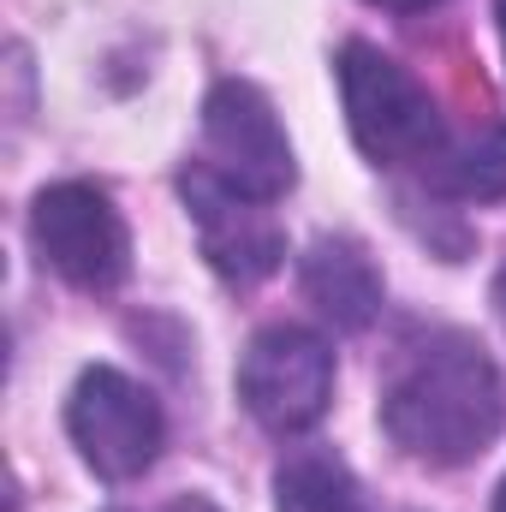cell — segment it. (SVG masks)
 Returning a JSON list of instances; mask_svg holds the SVG:
<instances>
[{
    "label": "cell",
    "mask_w": 506,
    "mask_h": 512,
    "mask_svg": "<svg viewBox=\"0 0 506 512\" xmlns=\"http://www.w3.org/2000/svg\"><path fill=\"white\" fill-rule=\"evenodd\" d=\"M501 423V376H495L489 352L459 334L417 346V358L393 376L387 399H381V429L393 435V447L423 465H441V471L483 459L495 447Z\"/></svg>",
    "instance_id": "6da1fadb"
},
{
    "label": "cell",
    "mask_w": 506,
    "mask_h": 512,
    "mask_svg": "<svg viewBox=\"0 0 506 512\" xmlns=\"http://www.w3.org/2000/svg\"><path fill=\"white\" fill-rule=\"evenodd\" d=\"M340 96H346V126L352 143L376 167H429L447 149L435 96L370 42H346L340 54Z\"/></svg>",
    "instance_id": "7a4b0ae2"
},
{
    "label": "cell",
    "mask_w": 506,
    "mask_h": 512,
    "mask_svg": "<svg viewBox=\"0 0 506 512\" xmlns=\"http://www.w3.org/2000/svg\"><path fill=\"white\" fill-rule=\"evenodd\" d=\"M239 399L268 435H304L334 399V352L298 322L262 328L239 358Z\"/></svg>",
    "instance_id": "3957f363"
},
{
    "label": "cell",
    "mask_w": 506,
    "mask_h": 512,
    "mask_svg": "<svg viewBox=\"0 0 506 512\" xmlns=\"http://www.w3.org/2000/svg\"><path fill=\"white\" fill-rule=\"evenodd\" d=\"M66 429H72V447L84 453V465L108 483L143 477L167 441V417H161L155 393L108 364L78 376L72 399H66Z\"/></svg>",
    "instance_id": "277c9868"
},
{
    "label": "cell",
    "mask_w": 506,
    "mask_h": 512,
    "mask_svg": "<svg viewBox=\"0 0 506 512\" xmlns=\"http://www.w3.org/2000/svg\"><path fill=\"white\" fill-rule=\"evenodd\" d=\"M30 239L60 280H72L84 292H114L131 268V239L120 209L108 203V191H96L84 179L48 185L30 203Z\"/></svg>",
    "instance_id": "5b68a950"
},
{
    "label": "cell",
    "mask_w": 506,
    "mask_h": 512,
    "mask_svg": "<svg viewBox=\"0 0 506 512\" xmlns=\"http://www.w3.org/2000/svg\"><path fill=\"white\" fill-rule=\"evenodd\" d=\"M203 149H209L203 167H215L233 191L262 197V203L286 197L292 179H298L292 143L274 120L268 96L245 78H221L209 90V102H203Z\"/></svg>",
    "instance_id": "8992f818"
},
{
    "label": "cell",
    "mask_w": 506,
    "mask_h": 512,
    "mask_svg": "<svg viewBox=\"0 0 506 512\" xmlns=\"http://www.w3.org/2000/svg\"><path fill=\"white\" fill-rule=\"evenodd\" d=\"M179 191H185V209L197 221V239H203V256L221 280L233 286H256L280 268L286 256V239H280V221L262 197H245L233 191L215 167H185L179 173Z\"/></svg>",
    "instance_id": "52a82bcc"
},
{
    "label": "cell",
    "mask_w": 506,
    "mask_h": 512,
    "mask_svg": "<svg viewBox=\"0 0 506 512\" xmlns=\"http://www.w3.org/2000/svg\"><path fill=\"white\" fill-rule=\"evenodd\" d=\"M298 280H304V298L340 334H364L381 316V274L364 256V245H352V239H316L298 262Z\"/></svg>",
    "instance_id": "ba28073f"
},
{
    "label": "cell",
    "mask_w": 506,
    "mask_h": 512,
    "mask_svg": "<svg viewBox=\"0 0 506 512\" xmlns=\"http://www.w3.org/2000/svg\"><path fill=\"white\" fill-rule=\"evenodd\" d=\"M429 185L459 203H495L506 197V126H489L465 143H447L429 167Z\"/></svg>",
    "instance_id": "9c48e42d"
},
{
    "label": "cell",
    "mask_w": 506,
    "mask_h": 512,
    "mask_svg": "<svg viewBox=\"0 0 506 512\" xmlns=\"http://www.w3.org/2000/svg\"><path fill=\"white\" fill-rule=\"evenodd\" d=\"M274 512H364V495L334 453H298L274 477Z\"/></svg>",
    "instance_id": "30bf717a"
},
{
    "label": "cell",
    "mask_w": 506,
    "mask_h": 512,
    "mask_svg": "<svg viewBox=\"0 0 506 512\" xmlns=\"http://www.w3.org/2000/svg\"><path fill=\"white\" fill-rule=\"evenodd\" d=\"M370 6H387V12H423V6H435V0H370Z\"/></svg>",
    "instance_id": "8fae6325"
},
{
    "label": "cell",
    "mask_w": 506,
    "mask_h": 512,
    "mask_svg": "<svg viewBox=\"0 0 506 512\" xmlns=\"http://www.w3.org/2000/svg\"><path fill=\"white\" fill-rule=\"evenodd\" d=\"M161 512H215L203 495H185V501H173V507H161Z\"/></svg>",
    "instance_id": "7c38bea8"
},
{
    "label": "cell",
    "mask_w": 506,
    "mask_h": 512,
    "mask_svg": "<svg viewBox=\"0 0 506 512\" xmlns=\"http://www.w3.org/2000/svg\"><path fill=\"white\" fill-rule=\"evenodd\" d=\"M495 304H501V322H506V268H501V280H495Z\"/></svg>",
    "instance_id": "4fadbf2b"
},
{
    "label": "cell",
    "mask_w": 506,
    "mask_h": 512,
    "mask_svg": "<svg viewBox=\"0 0 506 512\" xmlns=\"http://www.w3.org/2000/svg\"><path fill=\"white\" fill-rule=\"evenodd\" d=\"M495 18H501V42H506V0H495Z\"/></svg>",
    "instance_id": "5bb4252c"
},
{
    "label": "cell",
    "mask_w": 506,
    "mask_h": 512,
    "mask_svg": "<svg viewBox=\"0 0 506 512\" xmlns=\"http://www.w3.org/2000/svg\"><path fill=\"white\" fill-rule=\"evenodd\" d=\"M495 512H506V483H501V501H495Z\"/></svg>",
    "instance_id": "9a60e30c"
}]
</instances>
